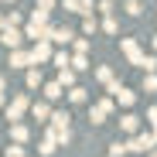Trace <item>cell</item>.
<instances>
[{
  "mask_svg": "<svg viewBox=\"0 0 157 157\" xmlns=\"http://www.w3.org/2000/svg\"><path fill=\"white\" fill-rule=\"evenodd\" d=\"M17 41H21L17 31H4V44H17Z\"/></svg>",
  "mask_w": 157,
  "mask_h": 157,
  "instance_id": "cell-1",
  "label": "cell"
}]
</instances>
